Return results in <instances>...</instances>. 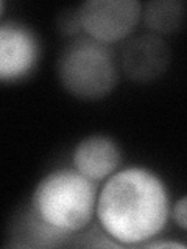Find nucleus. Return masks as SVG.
Instances as JSON below:
<instances>
[{
	"instance_id": "obj_7",
	"label": "nucleus",
	"mask_w": 187,
	"mask_h": 249,
	"mask_svg": "<svg viewBox=\"0 0 187 249\" xmlns=\"http://www.w3.org/2000/svg\"><path fill=\"white\" fill-rule=\"evenodd\" d=\"M120 163V150L114 140L103 136L83 139L75 146L74 165L91 181H101L115 171Z\"/></svg>"
},
{
	"instance_id": "obj_2",
	"label": "nucleus",
	"mask_w": 187,
	"mask_h": 249,
	"mask_svg": "<svg viewBox=\"0 0 187 249\" xmlns=\"http://www.w3.org/2000/svg\"><path fill=\"white\" fill-rule=\"evenodd\" d=\"M97 201L94 181L78 170L61 168L39 181L31 196V207L53 228L75 233L91 223Z\"/></svg>"
},
{
	"instance_id": "obj_5",
	"label": "nucleus",
	"mask_w": 187,
	"mask_h": 249,
	"mask_svg": "<svg viewBox=\"0 0 187 249\" xmlns=\"http://www.w3.org/2000/svg\"><path fill=\"white\" fill-rule=\"evenodd\" d=\"M170 49L162 37L142 35L125 45L122 67L128 78L134 81H151L167 70Z\"/></svg>"
},
{
	"instance_id": "obj_6",
	"label": "nucleus",
	"mask_w": 187,
	"mask_h": 249,
	"mask_svg": "<svg viewBox=\"0 0 187 249\" xmlns=\"http://www.w3.org/2000/svg\"><path fill=\"white\" fill-rule=\"evenodd\" d=\"M37 56L36 39L16 23L0 27V78L13 81L30 72Z\"/></svg>"
},
{
	"instance_id": "obj_10",
	"label": "nucleus",
	"mask_w": 187,
	"mask_h": 249,
	"mask_svg": "<svg viewBox=\"0 0 187 249\" xmlns=\"http://www.w3.org/2000/svg\"><path fill=\"white\" fill-rule=\"evenodd\" d=\"M145 248L148 249H153V248H171V249H175V248H179V249H184L186 246L181 245V243H176V241H151V243H147Z\"/></svg>"
},
{
	"instance_id": "obj_8",
	"label": "nucleus",
	"mask_w": 187,
	"mask_h": 249,
	"mask_svg": "<svg viewBox=\"0 0 187 249\" xmlns=\"http://www.w3.org/2000/svg\"><path fill=\"white\" fill-rule=\"evenodd\" d=\"M184 6L176 0H154L148 2L144 10V20L148 28L156 33L167 35L181 25Z\"/></svg>"
},
{
	"instance_id": "obj_3",
	"label": "nucleus",
	"mask_w": 187,
	"mask_h": 249,
	"mask_svg": "<svg viewBox=\"0 0 187 249\" xmlns=\"http://www.w3.org/2000/svg\"><path fill=\"white\" fill-rule=\"evenodd\" d=\"M58 75L64 89L83 100L108 95L119 80L112 53L92 37H78L66 45L58 61Z\"/></svg>"
},
{
	"instance_id": "obj_1",
	"label": "nucleus",
	"mask_w": 187,
	"mask_h": 249,
	"mask_svg": "<svg viewBox=\"0 0 187 249\" xmlns=\"http://www.w3.org/2000/svg\"><path fill=\"white\" fill-rule=\"evenodd\" d=\"M168 212L164 182L150 170L137 167L112 175L97 201L101 229L120 245H139L158 235Z\"/></svg>"
},
{
	"instance_id": "obj_9",
	"label": "nucleus",
	"mask_w": 187,
	"mask_h": 249,
	"mask_svg": "<svg viewBox=\"0 0 187 249\" xmlns=\"http://www.w3.org/2000/svg\"><path fill=\"white\" fill-rule=\"evenodd\" d=\"M171 215H173V220L179 228L187 231V196L179 198L175 202L173 210H171Z\"/></svg>"
},
{
	"instance_id": "obj_4",
	"label": "nucleus",
	"mask_w": 187,
	"mask_h": 249,
	"mask_svg": "<svg viewBox=\"0 0 187 249\" xmlns=\"http://www.w3.org/2000/svg\"><path fill=\"white\" fill-rule=\"evenodd\" d=\"M142 5L136 0H89L78 8L81 28L92 39L117 42L136 28Z\"/></svg>"
}]
</instances>
